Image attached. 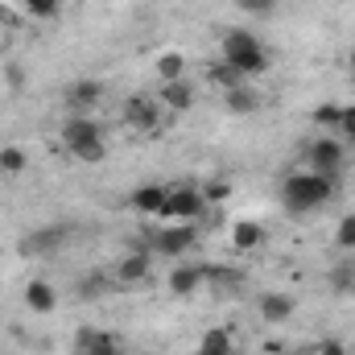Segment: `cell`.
I'll use <instances>...</instances> for the list:
<instances>
[{
    "mask_svg": "<svg viewBox=\"0 0 355 355\" xmlns=\"http://www.w3.org/2000/svg\"><path fill=\"white\" fill-rule=\"evenodd\" d=\"M335 198V178L327 174H314V170H297L281 182V202L289 215H310L318 211L322 202Z\"/></svg>",
    "mask_w": 355,
    "mask_h": 355,
    "instance_id": "obj_1",
    "label": "cell"
},
{
    "mask_svg": "<svg viewBox=\"0 0 355 355\" xmlns=\"http://www.w3.org/2000/svg\"><path fill=\"white\" fill-rule=\"evenodd\" d=\"M62 145L71 149V157H79L87 166H99L107 157V145H103L99 124L91 116H83V112H71V120L62 124Z\"/></svg>",
    "mask_w": 355,
    "mask_h": 355,
    "instance_id": "obj_2",
    "label": "cell"
},
{
    "mask_svg": "<svg viewBox=\"0 0 355 355\" xmlns=\"http://www.w3.org/2000/svg\"><path fill=\"white\" fill-rule=\"evenodd\" d=\"M223 62H232L244 79L265 75L268 71L265 46H261V37L248 33V29H227V33H223Z\"/></svg>",
    "mask_w": 355,
    "mask_h": 355,
    "instance_id": "obj_3",
    "label": "cell"
},
{
    "mask_svg": "<svg viewBox=\"0 0 355 355\" xmlns=\"http://www.w3.org/2000/svg\"><path fill=\"white\" fill-rule=\"evenodd\" d=\"M343 162H347V153H343V141H335V137H318V141L306 145V166H310L314 174L339 178Z\"/></svg>",
    "mask_w": 355,
    "mask_h": 355,
    "instance_id": "obj_4",
    "label": "cell"
},
{
    "mask_svg": "<svg viewBox=\"0 0 355 355\" xmlns=\"http://www.w3.org/2000/svg\"><path fill=\"white\" fill-rule=\"evenodd\" d=\"M202 211H207V198H202V190H194V186H174V190L166 194L162 219H174V223H190V219H198Z\"/></svg>",
    "mask_w": 355,
    "mask_h": 355,
    "instance_id": "obj_5",
    "label": "cell"
},
{
    "mask_svg": "<svg viewBox=\"0 0 355 355\" xmlns=\"http://www.w3.org/2000/svg\"><path fill=\"white\" fill-rule=\"evenodd\" d=\"M194 223H174V227H166V232H157L153 236V248L162 252V257H178V252H186V248H194Z\"/></svg>",
    "mask_w": 355,
    "mask_h": 355,
    "instance_id": "obj_6",
    "label": "cell"
},
{
    "mask_svg": "<svg viewBox=\"0 0 355 355\" xmlns=\"http://www.w3.org/2000/svg\"><path fill=\"white\" fill-rule=\"evenodd\" d=\"M112 281L124 285V289L145 285V281H149V252H128V257L116 265V277H112Z\"/></svg>",
    "mask_w": 355,
    "mask_h": 355,
    "instance_id": "obj_7",
    "label": "cell"
},
{
    "mask_svg": "<svg viewBox=\"0 0 355 355\" xmlns=\"http://www.w3.org/2000/svg\"><path fill=\"white\" fill-rule=\"evenodd\" d=\"M124 120H128L132 128H141V132H153V128H157V99L132 95V99L124 103Z\"/></svg>",
    "mask_w": 355,
    "mask_h": 355,
    "instance_id": "obj_8",
    "label": "cell"
},
{
    "mask_svg": "<svg viewBox=\"0 0 355 355\" xmlns=\"http://www.w3.org/2000/svg\"><path fill=\"white\" fill-rule=\"evenodd\" d=\"M99 99H103V83H99V79H75V83L67 87V103H71V112H83V116H87Z\"/></svg>",
    "mask_w": 355,
    "mask_h": 355,
    "instance_id": "obj_9",
    "label": "cell"
},
{
    "mask_svg": "<svg viewBox=\"0 0 355 355\" xmlns=\"http://www.w3.org/2000/svg\"><path fill=\"white\" fill-rule=\"evenodd\" d=\"M75 343H79V355H120L116 335H107V331H95V327H83V331L75 335Z\"/></svg>",
    "mask_w": 355,
    "mask_h": 355,
    "instance_id": "obj_10",
    "label": "cell"
},
{
    "mask_svg": "<svg viewBox=\"0 0 355 355\" xmlns=\"http://www.w3.org/2000/svg\"><path fill=\"white\" fill-rule=\"evenodd\" d=\"M25 306H29L33 314H54V310H58V293H54V285L42 281V277L29 281V285H25Z\"/></svg>",
    "mask_w": 355,
    "mask_h": 355,
    "instance_id": "obj_11",
    "label": "cell"
},
{
    "mask_svg": "<svg viewBox=\"0 0 355 355\" xmlns=\"http://www.w3.org/2000/svg\"><path fill=\"white\" fill-rule=\"evenodd\" d=\"M162 107L166 112H190L194 107V87H190V79H174V83H162Z\"/></svg>",
    "mask_w": 355,
    "mask_h": 355,
    "instance_id": "obj_12",
    "label": "cell"
},
{
    "mask_svg": "<svg viewBox=\"0 0 355 355\" xmlns=\"http://www.w3.org/2000/svg\"><path fill=\"white\" fill-rule=\"evenodd\" d=\"M223 103H227V112H232V116H252V112H261V95L248 87V83L223 91Z\"/></svg>",
    "mask_w": 355,
    "mask_h": 355,
    "instance_id": "obj_13",
    "label": "cell"
},
{
    "mask_svg": "<svg viewBox=\"0 0 355 355\" xmlns=\"http://www.w3.org/2000/svg\"><path fill=\"white\" fill-rule=\"evenodd\" d=\"M62 240H67V227H46V232H33V236H25V252H29V257L58 252V248H62Z\"/></svg>",
    "mask_w": 355,
    "mask_h": 355,
    "instance_id": "obj_14",
    "label": "cell"
},
{
    "mask_svg": "<svg viewBox=\"0 0 355 355\" xmlns=\"http://www.w3.org/2000/svg\"><path fill=\"white\" fill-rule=\"evenodd\" d=\"M202 281L211 285V289H219V293H240V272L236 268H227V265H211V268H202Z\"/></svg>",
    "mask_w": 355,
    "mask_h": 355,
    "instance_id": "obj_15",
    "label": "cell"
},
{
    "mask_svg": "<svg viewBox=\"0 0 355 355\" xmlns=\"http://www.w3.org/2000/svg\"><path fill=\"white\" fill-rule=\"evenodd\" d=\"M261 318H265V322H285V318H293V297H289V293H265V297H261Z\"/></svg>",
    "mask_w": 355,
    "mask_h": 355,
    "instance_id": "obj_16",
    "label": "cell"
},
{
    "mask_svg": "<svg viewBox=\"0 0 355 355\" xmlns=\"http://www.w3.org/2000/svg\"><path fill=\"white\" fill-rule=\"evenodd\" d=\"M166 186H141L137 194H132V207L141 211V215H162V207H166Z\"/></svg>",
    "mask_w": 355,
    "mask_h": 355,
    "instance_id": "obj_17",
    "label": "cell"
},
{
    "mask_svg": "<svg viewBox=\"0 0 355 355\" xmlns=\"http://www.w3.org/2000/svg\"><path fill=\"white\" fill-rule=\"evenodd\" d=\"M198 285H202V268H186V265H182V268L170 272V289H174L178 297H190Z\"/></svg>",
    "mask_w": 355,
    "mask_h": 355,
    "instance_id": "obj_18",
    "label": "cell"
},
{
    "mask_svg": "<svg viewBox=\"0 0 355 355\" xmlns=\"http://www.w3.org/2000/svg\"><path fill=\"white\" fill-rule=\"evenodd\" d=\"M198 355H236V347H232V335H227L223 327L207 331V335H202V343H198Z\"/></svg>",
    "mask_w": 355,
    "mask_h": 355,
    "instance_id": "obj_19",
    "label": "cell"
},
{
    "mask_svg": "<svg viewBox=\"0 0 355 355\" xmlns=\"http://www.w3.org/2000/svg\"><path fill=\"white\" fill-rule=\"evenodd\" d=\"M207 79H211V83H219L223 91H232V87H240V83H248V79H244V75H240L232 62H211V67H207Z\"/></svg>",
    "mask_w": 355,
    "mask_h": 355,
    "instance_id": "obj_20",
    "label": "cell"
},
{
    "mask_svg": "<svg viewBox=\"0 0 355 355\" xmlns=\"http://www.w3.org/2000/svg\"><path fill=\"white\" fill-rule=\"evenodd\" d=\"M157 79H162V83L186 79V58H182V54H174V50H170V54H162V58H157Z\"/></svg>",
    "mask_w": 355,
    "mask_h": 355,
    "instance_id": "obj_21",
    "label": "cell"
},
{
    "mask_svg": "<svg viewBox=\"0 0 355 355\" xmlns=\"http://www.w3.org/2000/svg\"><path fill=\"white\" fill-rule=\"evenodd\" d=\"M25 166H29L25 149H17V145H4V149H0V170H4V178L25 174Z\"/></svg>",
    "mask_w": 355,
    "mask_h": 355,
    "instance_id": "obj_22",
    "label": "cell"
},
{
    "mask_svg": "<svg viewBox=\"0 0 355 355\" xmlns=\"http://www.w3.org/2000/svg\"><path fill=\"white\" fill-rule=\"evenodd\" d=\"M232 240H236V248H257L261 240H265V232H261V223H236V232H232Z\"/></svg>",
    "mask_w": 355,
    "mask_h": 355,
    "instance_id": "obj_23",
    "label": "cell"
},
{
    "mask_svg": "<svg viewBox=\"0 0 355 355\" xmlns=\"http://www.w3.org/2000/svg\"><path fill=\"white\" fill-rule=\"evenodd\" d=\"M107 285H112V277H103V272H87V277L79 281V297H87L91 302V297H99Z\"/></svg>",
    "mask_w": 355,
    "mask_h": 355,
    "instance_id": "obj_24",
    "label": "cell"
},
{
    "mask_svg": "<svg viewBox=\"0 0 355 355\" xmlns=\"http://www.w3.org/2000/svg\"><path fill=\"white\" fill-rule=\"evenodd\" d=\"M335 244H339L343 252H355V211H352V215H343V219H339V232H335Z\"/></svg>",
    "mask_w": 355,
    "mask_h": 355,
    "instance_id": "obj_25",
    "label": "cell"
},
{
    "mask_svg": "<svg viewBox=\"0 0 355 355\" xmlns=\"http://www.w3.org/2000/svg\"><path fill=\"white\" fill-rule=\"evenodd\" d=\"M331 289L352 293V289H355V265H335V268H331Z\"/></svg>",
    "mask_w": 355,
    "mask_h": 355,
    "instance_id": "obj_26",
    "label": "cell"
},
{
    "mask_svg": "<svg viewBox=\"0 0 355 355\" xmlns=\"http://www.w3.org/2000/svg\"><path fill=\"white\" fill-rule=\"evenodd\" d=\"M314 120H318L322 128H339V120H343V107H339V103H322V107L314 112Z\"/></svg>",
    "mask_w": 355,
    "mask_h": 355,
    "instance_id": "obj_27",
    "label": "cell"
},
{
    "mask_svg": "<svg viewBox=\"0 0 355 355\" xmlns=\"http://www.w3.org/2000/svg\"><path fill=\"white\" fill-rule=\"evenodd\" d=\"M25 4V12H33V17H58V4L62 0H21Z\"/></svg>",
    "mask_w": 355,
    "mask_h": 355,
    "instance_id": "obj_28",
    "label": "cell"
},
{
    "mask_svg": "<svg viewBox=\"0 0 355 355\" xmlns=\"http://www.w3.org/2000/svg\"><path fill=\"white\" fill-rule=\"evenodd\" d=\"M202 198H207V202H223V198H227V182H207V186H202Z\"/></svg>",
    "mask_w": 355,
    "mask_h": 355,
    "instance_id": "obj_29",
    "label": "cell"
},
{
    "mask_svg": "<svg viewBox=\"0 0 355 355\" xmlns=\"http://www.w3.org/2000/svg\"><path fill=\"white\" fill-rule=\"evenodd\" d=\"M339 132H343L347 141H355V103H352V107H343V120H339Z\"/></svg>",
    "mask_w": 355,
    "mask_h": 355,
    "instance_id": "obj_30",
    "label": "cell"
},
{
    "mask_svg": "<svg viewBox=\"0 0 355 355\" xmlns=\"http://www.w3.org/2000/svg\"><path fill=\"white\" fill-rule=\"evenodd\" d=\"M244 12H272L277 8V0H236Z\"/></svg>",
    "mask_w": 355,
    "mask_h": 355,
    "instance_id": "obj_31",
    "label": "cell"
},
{
    "mask_svg": "<svg viewBox=\"0 0 355 355\" xmlns=\"http://www.w3.org/2000/svg\"><path fill=\"white\" fill-rule=\"evenodd\" d=\"M314 355H347V352H343V343H335V339H327V343H322V347H318Z\"/></svg>",
    "mask_w": 355,
    "mask_h": 355,
    "instance_id": "obj_32",
    "label": "cell"
},
{
    "mask_svg": "<svg viewBox=\"0 0 355 355\" xmlns=\"http://www.w3.org/2000/svg\"><path fill=\"white\" fill-rule=\"evenodd\" d=\"M352 71H355V46H352Z\"/></svg>",
    "mask_w": 355,
    "mask_h": 355,
    "instance_id": "obj_33",
    "label": "cell"
},
{
    "mask_svg": "<svg viewBox=\"0 0 355 355\" xmlns=\"http://www.w3.org/2000/svg\"><path fill=\"white\" fill-rule=\"evenodd\" d=\"M0 182H4V170H0Z\"/></svg>",
    "mask_w": 355,
    "mask_h": 355,
    "instance_id": "obj_34",
    "label": "cell"
}]
</instances>
